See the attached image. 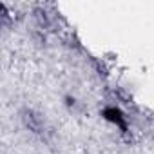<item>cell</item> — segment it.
I'll use <instances>...</instances> for the list:
<instances>
[{"label":"cell","mask_w":154,"mask_h":154,"mask_svg":"<svg viewBox=\"0 0 154 154\" xmlns=\"http://www.w3.org/2000/svg\"><path fill=\"white\" fill-rule=\"evenodd\" d=\"M63 103H65V107H67V109H71V111H74L76 107H78V102H76V98H74V96H71V94L63 96Z\"/></svg>","instance_id":"obj_5"},{"label":"cell","mask_w":154,"mask_h":154,"mask_svg":"<svg viewBox=\"0 0 154 154\" xmlns=\"http://www.w3.org/2000/svg\"><path fill=\"white\" fill-rule=\"evenodd\" d=\"M20 120L24 123V127L33 132L35 136H40V138H45V134L49 132V127L45 125V120L42 118V114H38L35 109L31 107H24L20 109Z\"/></svg>","instance_id":"obj_1"},{"label":"cell","mask_w":154,"mask_h":154,"mask_svg":"<svg viewBox=\"0 0 154 154\" xmlns=\"http://www.w3.org/2000/svg\"><path fill=\"white\" fill-rule=\"evenodd\" d=\"M33 18H35V22H36V26H38V29H49L51 26H53V20H51V17H49V13L44 9V8H35L33 9Z\"/></svg>","instance_id":"obj_3"},{"label":"cell","mask_w":154,"mask_h":154,"mask_svg":"<svg viewBox=\"0 0 154 154\" xmlns=\"http://www.w3.org/2000/svg\"><path fill=\"white\" fill-rule=\"evenodd\" d=\"M112 94H114V98H116V102H120V103H131V102H132V98H131V94H129L127 91H123L122 87H116V89L112 91Z\"/></svg>","instance_id":"obj_4"},{"label":"cell","mask_w":154,"mask_h":154,"mask_svg":"<svg viewBox=\"0 0 154 154\" xmlns=\"http://www.w3.org/2000/svg\"><path fill=\"white\" fill-rule=\"evenodd\" d=\"M94 67H96V71H98L100 74H103V76H105V74H109V71H107V67H105V63H103V62H98V60H96V62H94Z\"/></svg>","instance_id":"obj_6"},{"label":"cell","mask_w":154,"mask_h":154,"mask_svg":"<svg viewBox=\"0 0 154 154\" xmlns=\"http://www.w3.org/2000/svg\"><path fill=\"white\" fill-rule=\"evenodd\" d=\"M102 116L107 120V122H112V123H116V127L120 129V132H122V136L125 138V140H132V134L129 132V127H127V122H125V116H123V112L120 111V107H116V105H109V107H105L103 111H102Z\"/></svg>","instance_id":"obj_2"}]
</instances>
